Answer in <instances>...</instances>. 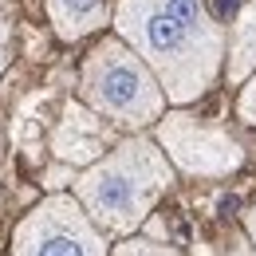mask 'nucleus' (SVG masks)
Listing matches in <instances>:
<instances>
[{
    "label": "nucleus",
    "instance_id": "nucleus-1",
    "mask_svg": "<svg viewBox=\"0 0 256 256\" xmlns=\"http://www.w3.org/2000/svg\"><path fill=\"white\" fill-rule=\"evenodd\" d=\"M114 32L154 67L174 106H190L224 71L228 36L205 0H114Z\"/></svg>",
    "mask_w": 256,
    "mask_h": 256
},
{
    "label": "nucleus",
    "instance_id": "nucleus-2",
    "mask_svg": "<svg viewBox=\"0 0 256 256\" xmlns=\"http://www.w3.org/2000/svg\"><path fill=\"white\" fill-rule=\"evenodd\" d=\"M170 182H174L170 154L158 146V138H146L142 130H134L130 138L114 142L98 162L79 170L71 186L102 232L126 236L154 213Z\"/></svg>",
    "mask_w": 256,
    "mask_h": 256
},
{
    "label": "nucleus",
    "instance_id": "nucleus-3",
    "mask_svg": "<svg viewBox=\"0 0 256 256\" xmlns=\"http://www.w3.org/2000/svg\"><path fill=\"white\" fill-rule=\"evenodd\" d=\"M79 95L106 122L122 130H146L166 114V87L122 36H106L83 56Z\"/></svg>",
    "mask_w": 256,
    "mask_h": 256
},
{
    "label": "nucleus",
    "instance_id": "nucleus-4",
    "mask_svg": "<svg viewBox=\"0 0 256 256\" xmlns=\"http://www.w3.org/2000/svg\"><path fill=\"white\" fill-rule=\"evenodd\" d=\"M12 256H106V232L75 193H52L20 217Z\"/></svg>",
    "mask_w": 256,
    "mask_h": 256
},
{
    "label": "nucleus",
    "instance_id": "nucleus-5",
    "mask_svg": "<svg viewBox=\"0 0 256 256\" xmlns=\"http://www.w3.org/2000/svg\"><path fill=\"white\" fill-rule=\"evenodd\" d=\"M154 138L186 178H228L244 166V146L232 130L193 110H170L154 122Z\"/></svg>",
    "mask_w": 256,
    "mask_h": 256
},
{
    "label": "nucleus",
    "instance_id": "nucleus-6",
    "mask_svg": "<svg viewBox=\"0 0 256 256\" xmlns=\"http://www.w3.org/2000/svg\"><path fill=\"white\" fill-rule=\"evenodd\" d=\"M110 126L98 110H87L79 102H67L64 110V122L52 138V150L60 162H71V166H83V162H98L106 142H110Z\"/></svg>",
    "mask_w": 256,
    "mask_h": 256
},
{
    "label": "nucleus",
    "instance_id": "nucleus-7",
    "mask_svg": "<svg viewBox=\"0 0 256 256\" xmlns=\"http://www.w3.org/2000/svg\"><path fill=\"white\" fill-rule=\"evenodd\" d=\"M48 20L60 40L75 44L83 36L106 28L114 20V8H110V0H48Z\"/></svg>",
    "mask_w": 256,
    "mask_h": 256
},
{
    "label": "nucleus",
    "instance_id": "nucleus-8",
    "mask_svg": "<svg viewBox=\"0 0 256 256\" xmlns=\"http://www.w3.org/2000/svg\"><path fill=\"white\" fill-rule=\"evenodd\" d=\"M256 71V0H244L232 16L228 32V52H224V79L240 87Z\"/></svg>",
    "mask_w": 256,
    "mask_h": 256
},
{
    "label": "nucleus",
    "instance_id": "nucleus-9",
    "mask_svg": "<svg viewBox=\"0 0 256 256\" xmlns=\"http://www.w3.org/2000/svg\"><path fill=\"white\" fill-rule=\"evenodd\" d=\"M110 256H182L174 244H166V240H122V244H114V252Z\"/></svg>",
    "mask_w": 256,
    "mask_h": 256
},
{
    "label": "nucleus",
    "instance_id": "nucleus-10",
    "mask_svg": "<svg viewBox=\"0 0 256 256\" xmlns=\"http://www.w3.org/2000/svg\"><path fill=\"white\" fill-rule=\"evenodd\" d=\"M236 118L256 126V71L240 83V95H236Z\"/></svg>",
    "mask_w": 256,
    "mask_h": 256
},
{
    "label": "nucleus",
    "instance_id": "nucleus-11",
    "mask_svg": "<svg viewBox=\"0 0 256 256\" xmlns=\"http://www.w3.org/2000/svg\"><path fill=\"white\" fill-rule=\"evenodd\" d=\"M12 60V4L0 0V75Z\"/></svg>",
    "mask_w": 256,
    "mask_h": 256
},
{
    "label": "nucleus",
    "instance_id": "nucleus-12",
    "mask_svg": "<svg viewBox=\"0 0 256 256\" xmlns=\"http://www.w3.org/2000/svg\"><path fill=\"white\" fill-rule=\"evenodd\" d=\"M228 256H256V244H252V240H236Z\"/></svg>",
    "mask_w": 256,
    "mask_h": 256
},
{
    "label": "nucleus",
    "instance_id": "nucleus-13",
    "mask_svg": "<svg viewBox=\"0 0 256 256\" xmlns=\"http://www.w3.org/2000/svg\"><path fill=\"white\" fill-rule=\"evenodd\" d=\"M244 232H248V240L256 244V205L248 209V213H244Z\"/></svg>",
    "mask_w": 256,
    "mask_h": 256
}]
</instances>
